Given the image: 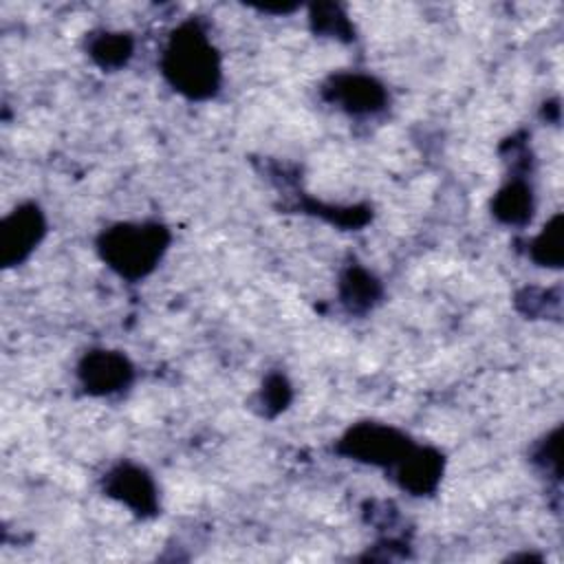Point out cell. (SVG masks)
I'll return each mask as SVG.
<instances>
[{"label": "cell", "mask_w": 564, "mask_h": 564, "mask_svg": "<svg viewBox=\"0 0 564 564\" xmlns=\"http://www.w3.org/2000/svg\"><path fill=\"white\" fill-rule=\"evenodd\" d=\"M167 82L192 99H205L220 84V62L214 44L196 22L178 26L163 53Z\"/></svg>", "instance_id": "obj_1"}, {"label": "cell", "mask_w": 564, "mask_h": 564, "mask_svg": "<svg viewBox=\"0 0 564 564\" xmlns=\"http://www.w3.org/2000/svg\"><path fill=\"white\" fill-rule=\"evenodd\" d=\"M167 242L170 234L163 225H117L101 234L99 251L108 267H112L119 275L137 280L156 267L167 249Z\"/></svg>", "instance_id": "obj_2"}, {"label": "cell", "mask_w": 564, "mask_h": 564, "mask_svg": "<svg viewBox=\"0 0 564 564\" xmlns=\"http://www.w3.org/2000/svg\"><path fill=\"white\" fill-rule=\"evenodd\" d=\"M412 447L405 434L379 423H359L339 443L341 454L370 465H397Z\"/></svg>", "instance_id": "obj_3"}, {"label": "cell", "mask_w": 564, "mask_h": 564, "mask_svg": "<svg viewBox=\"0 0 564 564\" xmlns=\"http://www.w3.org/2000/svg\"><path fill=\"white\" fill-rule=\"evenodd\" d=\"M44 216L35 205H20L0 227V253L7 267L22 262L44 236Z\"/></svg>", "instance_id": "obj_4"}, {"label": "cell", "mask_w": 564, "mask_h": 564, "mask_svg": "<svg viewBox=\"0 0 564 564\" xmlns=\"http://www.w3.org/2000/svg\"><path fill=\"white\" fill-rule=\"evenodd\" d=\"M79 379L90 394H110L132 379L130 361L110 350L88 352L79 364Z\"/></svg>", "instance_id": "obj_5"}, {"label": "cell", "mask_w": 564, "mask_h": 564, "mask_svg": "<svg viewBox=\"0 0 564 564\" xmlns=\"http://www.w3.org/2000/svg\"><path fill=\"white\" fill-rule=\"evenodd\" d=\"M328 99L339 104L350 115H370L383 108L386 90L383 86L368 75H337L326 88Z\"/></svg>", "instance_id": "obj_6"}, {"label": "cell", "mask_w": 564, "mask_h": 564, "mask_svg": "<svg viewBox=\"0 0 564 564\" xmlns=\"http://www.w3.org/2000/svg\"><path fill=\"white\" fill-rule=\"evenodd\" d=\"M106 489L112 498L121 500L137 513H154L156 511V489L152 478L134 465H119L110 471L106 480Z\"/></svg>", "instance_id": "obj_7"}, {"label": "cell", "mask_w": 564, "mask_h": 564, "mask_svg": "<svg viewBox=\"0 0 564 564\" xmlns=\"http://www.w3.org/2000/svg\"><path fill=\"white\" fill-rule=\"evenodd\" d=\"M443 474V456L430 447H412L397 463V480L403 489L423 496L430 494Z\"/></svg>", "instance_id": "obj_8"}, {"label": "cell", "mask_w": 564, "mask_h": 564, "mask_svg": "<svg viewBox=\"0 0 564 564\" xmlns=\"http://www.w3.org/2000/svg\"><path fill=\"white\" fill-rule=\"evenodd\" d=\"M494 216L507 225H522L531 218L533 212V196H531V187L520 181L513 178L509 181L494 198L491 203Z\"/></svg>", "instance_id": "obj_9"}, {"label": "cell", "mask_w": 564, "mask_h": 564, "mask_svg": "<svg viewBox=\"0 0 564 564\" xmlns=\"http://www.w3.org/2000/svg\"><path fill=\"white\" fill-rule=\"evenodd\" d=\"M379 282L361 267H350L341 275V302L350 311H364L372 306L379 297Z\"/></svg>", "instance_id": "obj_10"}, {"label": "cell", "mask_w": 564, "mask_h": 564, "mask_svg": "<svg viewBox=\"0 0 564 564\" xmlns=\"http://www.w3.org/2000/svg\"><path fill=\"white\" fill-rule=\"evenodd\" d=\"M132 55V40L126 33H101L90 42V57L101 68H119Z\"/></svg>", "instance_id": "obj_11"}, {"label": "cell", "mask_w": 564, "mask_h": 564, "mask_svg": "<svg viewBox=\"0 0 564 564\" xmlns=\"http://www.w3.org/2000/svg\"><path fill=\"white\" fill-rule=\"evenodd\" d=\"M531 258L542 267H560L562 262V216L560 214L553 216V220L533 240Z\"/></svg>", "instance_id": "obj_12"}, {"label": "cell", "mask_w": 564, "mask_h": 564, "mask_svg": "<svg viewBox=\"0 0 564 564\" xmlns=\"http://www.w3.org/2000/svg\"><path fill=\"white\" fill-rule=\"evenodd\" d=\"M311 20L315 24V31H322V33H328V35H335V37L350 33L348 18L335 4L313 7V18Z\"/></svg>", "instance_id": "obj_13"}, {"label": "cell", "mask_w": 564, "mask_h": 564, "mask_svg": "<svg viewBox=\"0 0 564 564\" xmlns=\"http://www.w3.org/2000/svg\"><path fill=\"white\" fill-rule=\"evenodd\" d=\"M289 399H291V390H289L286 379L280 375L269 377L264 383V390H262V401L267 403V410H275V412L284 410Z\"/></svg>", "instance_id": "obj_14"}]
</instances>
